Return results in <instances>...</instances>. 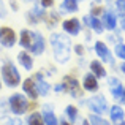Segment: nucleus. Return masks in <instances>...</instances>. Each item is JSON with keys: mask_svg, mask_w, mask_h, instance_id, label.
Wrapping results in <instances>:
<instances>
[{"mask_svg": "<svg viewBox=\"0 0 125 125\" xmlns=\"http://www.w3.org/2000/svg\"><path fill=\"white\" fill-rule=\"evenodd\" d=\"M49 44L52 48V55L57 63H68L71 59V40L63 32H52L49 37Z\"/></svg>", "mask_w": 125, "mask_h": 125, "instance_id": "f257e3e1", "label": "nucleus"}, {"mask_svg": "<svg viewBox=\"0 0 125 125\" xmlns=\"http://www.w3.org/2000/svg\"><path fill=\"white\" fill-rule=\"evenodd\" d=\"M0 78H2V83L8 89H16L22 83L21 71H19L18 67L10 60H5L0 65Z\"/></svg>", "mask_w": 125, "mask_h": 125, "instance_id": "f03ea898", "label": "nucleus"}, {"mask_svg": "<svg viewBox=\"0 0 125 125\" xmlns=\"http://www.w3.org/2000/svg\"><path fill=\"white\" fill-rule=\"evenodd\" d=\"M6 100H8V109L11 114H14V116H24V114L29 113V103L30 101H29V98L24 94L14 92Z\"/></svg>", "mask_w": 125, "mask_h": 125, "instance_id": "7ed1b4c3", "label": "nucleus"}, {"mask_svg": "<svg viewBox=\"0 0 125 125\" xmlns=\"http://www.w3.org/2000/svg\"><path fill=\"white\" fill-rule=\"evenodd\" d=\"M62 85H63V92H67L68 95H71L73 98H81L83 97V87H81L78 78H74L73 74H65L62 78Z\"/></svg>", "mask_w": 125, "mask_h": 125, "instance_id": "20e7f679", "label": "nucleus"}, {"mask_svg": "<svg viewBox=\"0 0 125 125\" xmlns=\"http://www.w3.org/2000/svg\"><path fill=\"white\" fill-rule=\"evenodd\" d=\"M18 44V33L10 25H0V46L5 49H11Z\"/></svg>", "mask_w": 125, "mask_h": 125, "instance_id": "39448f33", "label": "nucleus"}, {"mask_svg": "<svg viewBox=\"0 0 125 125\" xmlns=\"http://www.w3.org/2000/svg\"><path fill=\"white\" fill-rule=\"evenodd\" d=\"M85 104H87V108L92 111V113L95 114H104L106 111H109V106H108V100L104 95H94V97H90L87 101H85Z\"/></svg>", "mask_w": 125, "mask_h": 125, "instance_id": "423d86ee", "label": "nucleus"}, {"mask_svg": "<svg viewBox=\"0 0 125 125\" xmlns=\"http://www.w3.org/2000/svg\"><path fill=\"white\" fill-rule=\"evenodd\" d=\"M62 30L68 37H78L83 32V22H81V19L74 18V16L68 18V19H63L62 21Z\"/></svg>", "mask_w": 125, "mask_h": 125, "instance_id": "0eeeda50", "label": "nucleus"}, {"mask_svg": "<svg viewBox=\"0 0 125 125\" xmlns=\"http://www.w3.org/2000/svg\"><path fill=\"white\" fill-rule=\"evenodd\" d=\"M46 51V38L43 37L41 32L33 30V37H32V44H30V52L32 55H43Z\"/></svg>", "mask_w": 125, "mask_h": 125, "instance_id": "6e6552de", "label": "nucleus"}, {"mask_svg": "<svg viewBox=\"0 0 125 125\" xmlns=\"http://www.w3.org/2000/svg\"><path fill=\"white\" fill-rule=\"evenodd\" d=\"M94 51H95V54H97L98 60H101L103 63H111V65H114L113 52L109 51V48H108L106 43H103V41H95Z\"/></svg>", "mask_w": 125, "mask_h": 125, "instance_id": "1a4fd4ad", "label": "nucleus"}, {"mask_svg": "<svg viewBox=\"0 0 125 125\" xmlns=\"http://www.w3.org/2000/svg\"><path fill=\"white\" fill-rule=\"evenodd\" d=\"M21 89H22V94L25 95V97L29 98V100H33L37 101L38 100V90H37V84H35L33 78H25V79H22L21 83Z\"/></svg>", "mask_w": 125, "mask_h": 125, "instance_id": "9d476101", "label": "nucleus"}, {"mask_svg": "<svg viewBox=\"0 0 125 125\" xmlns=\"http://www.w3.org/2000/svg\"><path fill=\"white\" fill-rule=\"evenodd\" d=\"M32 78H33L35 84H37L38 95H40V97H48L49 92H51V89H52V85L49 84L48 81H46L44 73H43V71H37V73H35Z\"/></svg>", "mask_w": 125, "mask_h": 125, "instance_id": "9b49d317", "label": "nucleus"}, {"mask_svg": "<svg viewBox=\"0 0 125 125\" xmlns=\"http://www.w3.org/2000/svg\"><path fill=\"white\" fill-rule=\"evenodd\" d=\"M108 84H109V89H111V95L116 101L119 103H125V98H124V94H125V87L122 85L117 78H109L108 79Z\"/></svg>", "mask_w": 125, "mask_h": 125, "instance_id": "f8f14e48", "label": "nucleus"}, {"mask_svg": "<svg viewBox=\"0 0 125 125\" xmlns=\"http://www.w3.org/2000/svg\"><path fill=\"white\" fill-rule=\"evenodd\" d=\"M84 24V27L85 29H89V30H94L95 33H98V35H101L104 32V25H103V22H101V18H97V16H90V14H87V16H84L83 18V21H81Z\"/></svg>", "mask_w": 125, "mask_h": 125, "instance_id": "ddd939ff", "label": "nucleus"}, {"mask_svg": "<svg viewBox=\"0 0 125 125\" xmlns=\"http://www.w3.org/2000/svg\"><path fill=\"white\" fill-rule=\"evenodd\" d=\"M101 22L104 25V30H116L117 29V14L111 8H106L101 14Z\"/></svg>", "mask_w": 125, "mask_h": 125, "instance_id": "4468645a", "label": "nucleus"}, {"mask_svg": "<svg viewBox=\"0 0 125 125\" xmlns=\"http://www.w3.org/2000/svg\"><path fill=\"white\" fill-rule=\"evenodd\" d=\"M16 60H18V63L21 65L22 68H24L25 71H32L33 70V55L30 54L29 51H25V49H22L21 52H18V57H16Z\"/></svg>", "mask_w": 125, "mask_h": 125, "instance_id": "2eb2a0df", "label": "nucleus"}, {"mask_svg": "<svg viewBox=\"0 0 125 125\" xmlns=\"http://www.w3.org/2000/svg\"><path fill=\"white\" fill-rule=\"evenodd\" d=\"M84 92H90V94H95V92L100 89V84H98V79L94 76V74L89 71V73L84 74L83 78V84H81Z\"/></svg>", "mask_w": 125, "mask_h": 125, "instance_id": "dca6fc26", "label": "nucleus"}, {"mask_svg": "<svg viewBox=\"0 0 125 125\" xmlns=\"http://www.w3.org/2000/svg\"><path fill=\"white\" fill-rule=\"evenodd\" d=\"M41 116H43V122L44 125H59V119L54 113V108L51 104H43L41 106Z\"/></svg>", "mask_w": 125, "mask_h": 125, "instance_id": "f3484780", "label": "nucleus"}, {"mask_svg": "<svg viewBox=\"0 0 125 125\" xmlns=\"http://www.w3.org/2000/svg\"><path fill=\"white\" fill-rule=\"evenodd\" d=\"M79 11V2L78 0H62L60 6H59V14H73V13Z\"/></svg>", "mask_w": 125, "mask_h": 125, "instance_id": "a211bd4d", "label": "nucleus"}, {"mask_svg": "<svg viewBox=\"0 0 125 125\" xmlns=\"http://www.w3.org/2000/svg\"><path fill=\"white\" fill-rule=\"evenodd\" d=\"M32 37H33V30L32 29H22L18 35V44L21 46L22 49L29 51L32 44Z\"/></svg>", "mask_w": 125, "mask_h": 125, "instance_id": "6ab92c4d", "label": "nucleus"}, {"mask_svg": "<svg viewBox=\"0 0 125 125\" xmlns=\"http://www.w3.org/2000/svg\"><path fill=\"white\" fill-rule=\"evenodd\" d=\"M109 120L114 125H119L120 122L125 120V111L120 104H113L109 108Z\"/></svg>", "mask_w": 125, "mask_h": 125, "instance_id": "aec40b11", "label": "nucleus"}, {"mask_svg": "<svg viewBox=\"0 0 125 125\" xmlns=\"http://www.w3.org/2000/svg\"><path fill=\"white\" fill-rule=\"evenodd\" d=\"M89 68H90V73L94 74L97 79H101V78H106V68H104L103 62L101 60H90L89 63Z\"/></svg>", "mask_w": 125, "mask_h": 125, "instance_id": "412c9836", "label": "nucleus"}, {"mask_svg": "<svg viewBox=\"0 0 125 125\" xmlns=\"http://www.w3.org/2000/svg\"><path fill=\"white\" fill-rule=\"evenodd\" d=\"M59 21H60V14H59V11H54L52 8H51V11L46 13L44 19H43V22L46 24L48 29H54L55 25L59 24Z\"/></svg>", "mask_w": 125, "mask_h": 125, "instance_id": "4be33fe9", "label": "nucleus"}, {"mask_svg": "<svg viewBox=\"0 0 125 125\" xmlns=\"http://www.w3.org/2000/svg\"><path fill=\"white\" fill-rule=\"evenodd\" d=\"M78 117H79V111H78V108L74 106V104H68V106L65 108V119H67L68 122L74 124L78 120Z\"/></svg>", "mask_w": 125, "mask_h": 125, "instance_id": "5701e85b", "label": "nucleus"}, {"mask_svg": "<svg viewBox=\"0 0 125 125\" xmlns=\"http://www.w3.org/2000/svg\"><path fill=\"white\" fill-rule=\"evenodd\" d=\"M87 120H89V124H90V125H111V120L104 119L103 116H100V114H95V113L89 114Z\"/></svg>", "mask_w": 125, "mask_h": 125, "instance_id": "b1692460", "label": "nucleus"}, {"mask_svg": "<svg viewBox=\"0 0 125 125\" xmlns=\"http://www.w3.org/2000/svg\"><path fill=\"white\" fill-rule=\"evenodd\" d=\"M25 125H44L41 113H38V111H33V113H30V114L27 116Z\"/></svg>", "mask_w": 125, "mask_h": 125, "instance_id": "393cba45", "label": "nucleus"}, {"mask_svg": "<svg viewBox=\"0 0 125 125\" xmlns=\"http://www.w3.org/2000/svg\"><path fill=\"white\" fill-rule=\"evenodd\" d=\"M0 125H22V119L19 116H6V114H3L2 117H0Z\"/></svg>", "mask_w": 125, "mask_h": 125, "instance_id": "a878e982", "label": "nucleus"}, {"mask_svg": "<svg viewBox=\"0 0 125 125\" xmlns=\"http://www.w3.org/2000/svg\"><path fill=\"white\" fill-rule=\"evenodd\" d=\"M104 6L101 5V3H94V5L90 6V10H89V14L90 16H97V18H101V14L104 13Z\"/></svg>", "mask_w": 125, "mask_h": 125, "instance_id": "bb28decb", "label": "nucleus"}, {"mask_svg": "<svg viewBox=\"0 0 125 125\" xmlns=\"http://www.w3.org/2000/svg\"><path fill=\"white\" fill-rule=\"evenodd\" d=\"M25 21H27L29 25H37V24H40V19L37 18V14H35L32 10H29V11L25 13Z\"/></svg>", "mask_w": 125, "mask_h": 125, "instance_id": "cd10ccee", "label": "nucleus"}, {"mask_svg": "<svg viewBox=\"0 0 125 125\" xmlns=\"http://www.w3.org/2000/svg\"><path fill=\"white\" fill-rule=\"evenodd\" d=\"M114 54H116V57L125 60V44L124 43H116L114 44Z\"/></svg>", "mask_w": 125, "mask_h": 125, "instance_id": "c85d7f7f", "label": "nucleus"}, {"mask_svg": "<svg viewBox=\"0 0 125 125\" xmlns=\"http://www.w3.org/2000/svg\"><path fill=\"white\" fill-rule=\"evenodd\" d=\"M114 5H116L117 14H119L120 18H125V0H116Z\"/></svg>", "mask_w": 125, "mask_h": 125, "instance_id": "c756f323", "label": "nucleus"}, {"mask_svg": "<svg viewBox=\"0 0 125 125\" xmlns=\"http://www.w3.org/2000/svg\"><path fill=\"white\" fill-rule=\"evenodd\" d=\"M73 52L78 55V57H84V54H85L84 44H74V46H73Z\"/></svg>", "mask_w": 125, "mask_h": 125, "instance_id": "7c9ffc66", "label": "nucleus"}, {"mask_svg": "<svg viewBox=\"0 0 125 125\" xmlns=\"http://www.w3.org/2000/svg\"><path fill=\"white\" fill-rule=\"evenodd\" d=\"M8 100H5V98H0V113H2V116L3 114H6L8 113Z\"/></svg>", "mask_w": 125, "mask_h": 125, "instance_id": "2f4dec72", "label": "nucleus"}, {"mask_svg": "<svg viewBox=\"0 0 125 125\" xmlns=\"http://www.w3.org/2000/svg\"><path fill=\"white\" fill-rule=\"evenodd\" d=\"M6 5H8V10H11V11H19V2H16V0H8Z\"/></svg>", "mask_w": 125, "mask_h": 125, "instance_id": "473e14b6", "label": "nucleus"}, {"mask_svg": "<svg viewBox=\"0 0 125 125\" xmlns=\"http://www.w3.org/2000/svg\"><path fill=\"white\" fill-rule=\"evenodd\" d=\"M38 2H40V3H41L43 6H44L46 10L54 8V5H55V2H54V0H38Z\"/></svg>", "mask_w": 125, "mask_h": 125, "instance_id": "72a5a7b5", "label": "nucleus"}, {"mask_svg": "<svg viewBox=\"0 0 125 125\" xmlns=\"http://www.w3.org/2000/svg\"><path fill=\"white\" fill-rule=\"evenodd\" d=\"M52 90H54L55 94H62V92H63V85H62V83H60V84L52 85Z\"/></svg>", "mask_w": 125, "mask_h": 125, "instance_id": "f704fd0d", "label": "nucleus"}, {"mask_svg": "<svg viewBox=\"0 0 125 125\" xmlns=\"http://www.w3.org/2000/svg\"><path fill=\"white\" fill-rule=\"evenodd\" d=\"M59 125H73V124H71V122H68V120L65 119V116H63L60 120H59Z\"/></svg>", "mask_w": 125, "mask_h": 125, "instance_id": "c9c22d12", "label": "nucleus"}, {"mask_svg": "<svg viewBox=\"0 0 125 125\" xmlns=\"http://www.w3.org/2000/svg\"><path fill=\"white\" fill-rule=\"evenodd\" d=\"M120 25H122L120 29H124V30H125V18H120Z\"/></svg>", "mask_w": 125, "mask_h": 125, "instance_id": "e433bc0d", "label": "nucleus"}, {"mask_svg": "<svg viewBox=\"0 0 125 125\" xmlns=\"http://www.w3.org/2000/svg\"><path fill=\"white\" fill-rule=\"evenodd\" d=\"M120 71H122V73L125 74V60L122 62V65H120Z\"/></svg>", "mask_w": 125, "mask_h": 125, "instance_id": "4c0bfd02", "label": "nucleus"}, {"mask_svg": "<svg viewBox=\"0 0 125 125\" xmlns=\"http://www.w3.org/2000/svg\"><path fill=\"white\" fill-rule=\"evenodd\" d=\"M21 2H24V3H33L35 0H21Z\"/></svg>", "mask_w": 125, "mask_h": 125, "instance_id": "58836bf2", "label": "nucleus"}, {"mask_svg": "<svg viewBox=\"0 0 125 125\" xmlns=\"http://www.w3.org/2000/svg\"><path fill=\"white\" fill-rule=\"evenodd\" d=\"M92 2H94V3H101L103 0H92Z\"/></svg>", "mask_w": 125, "mask_h": 125, "instance_id": "ea45409f", "label": "nucleus"}, {"mask_svg": "<svg viewBox=\"0 0 125 125\" xmlns=\"http://www.w3.org/2000/svg\"><path fill=\"white\" fill-rule=\"evenodd\" d=\"M0 89H2V78H0Z\"/></svg>", "mask_w": 125, "mask_h": 125, "instance_id": "a19ab883", "label": "nucleus"}, {"mask_svg": "<svg viewBox=\"0 0 125 125\" xmlns=\"http://www.w3.org/2000/svg\"><path fill=\"white\" fill-rule=\"evenodd\" d=\"M119 125H125V120H124V122H120V124H119Z\"/></svg>", "mask_w": 125, "mask_h": 125, "instance_id": "79ce46f5", "label": "nucleus"}, {"mask_svg": "<svg viewBox=\"0 0 125 125\" xmlns=\"http://www.w3.org/2000/svg\"><path fill=\"white\" fill-rule=\"evenodd\" d=\"M78 2H79V3H81V2H84V0H78Z\"/></svg>", "mask_w": 125, "mask_h": 125, "instance_id": "37998d69", "label": "nucleus"}, {"mask_svg": "<svg viewBox=\"0 0 125 125\" xmlns=\"http://www.w3.org/2000/svg\"><path fill=\"white\" fill-rule=\"evenodd\" d=\"M124 98H125V94H124Z\"/></svg>", "mask_w": 125, "mask_h": 125, "instance_id": "c03bdc74", "label": "nucleus"}]
</instances>
